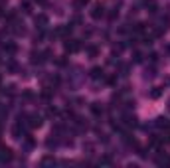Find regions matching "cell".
Listing matches in <instances>:
<instances>
[{
	"label": "cell",
	"mask_w": 170,
	"mask_h": 168,
	"mask_svg": "<svg viewBox=\"0 0 170 168\" xmlns=\"http://www.w3.org/2000/svg\"><path fill=\"white\" fill-rule=\"evenodd\" d=\"M0 158H2V160H10V158H12V152H10L8 148H2V150H0Z\"/></svg>",
	"instance_id": "1"
}]
</instances>
